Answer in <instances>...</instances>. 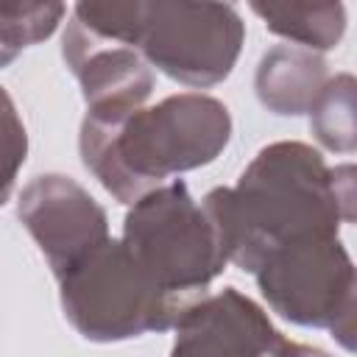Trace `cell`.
Instances as JSON below:
<instances>
[{
	"label": "cell",
	"mask_w": 357,
	"mask_h": 357,
	"mask_svg": "<svg viewBox=\"0 0 357 357\" xmlns=\"http://www.w3.org/2000/svg\"><path fill=\"white\" fill-rule=\"evenodd\" d=\"M229 139L231 114L223 100L204 92H178L120 117L86 112L78 153L100 187L131 206L173 176L212 165Z\"/></svg>",
	"instance_id": "1"
},
{
	"label": "cell",
	"mask_w": 357,
	"mask_h": 357,
	"mask_svg": "<svg viewBox=\"0 0 357 357\" xmlns=\"http://www.w3.org/2000/svg\"><path fill=\"white\" fill-rule=\"evenodd\" d=\"M229 262L254 273L265 257L298 237L337 234L329 167L307 142L279 139L265 145L234 187H215L204 195Z\"/></svg>",
	"instance_id": "2"
},
{
	"label": "cell",
	"mask_w": 357,
	"mask_h": 357,
	"mask_svg": "<svg viewBox=\"0 0 357 357\" xmlns=\"http://www.w3.org/2000/svg\"><path fill=\"white\" fill-rule=\"evenodd\" d=\"M56 282L67 324L92 343L167 332L187 307L142 271L123 237L103 240Z\"/></svg>",
	"instance_id": "3"
},
{
	"label": "cell",
	"mask_w": 357,
	"mask_h": 357,
	"mask_svg": "<svg viewBox=\"0 0 357 357\" xmlns=\"http://www.w3.org/2000/svg\"><path fill=\"white\" fill-rule=\"evenodd\" d=\"M120 237L142 271L165 293L187 304L204 296L229 265L209 212L178 178L134 201Z\"/></svg>",
	"instance_id": "4"
},
{
	"label": "cell",
	"mask_w": 357,
	"mask_h": 357,
	"mask_svg": "<svg viewBox=\"0 0 357 357\" xmlns=\"http://www.w3.org/2000/svg\"><path fill=\"white\" fill-rule=\"evenodd\" d=\"M245 22L223 0H151L137 50L167 78L206 89L226 81L243 53Z\"/></svg>",
	"instance_id": "5"
},
{
	"label": "cell",
	"mask_w": 357,
	"mask_h": 357,
	"mask_svg": "<svg viewBox=\"0 0 357 357\" xmlns=\"http://www.w3.org/2000/svg\"><path fill=\"white\" fill-rule=\"evenodd\" d=\"M354 273L357 265L337 234H310L273 248L254 271V279L279 318L326 329Z\"/></svg>",
	"instance_id": "6"
},
{
	"label": "cell",
	"mask_w": 357,
	"mask_h": 357,
	"mask_svg": "<svg viewBox=\"0 0 357 357\" xmlns=\"http://www.w3.org/2000/svg\"><path fill=\"white\" fill-rule=\"evenodd\" d=\"M17 218L56 279L109 240L106 209L64 173L33 176L20 190Z\"/></svg>",
	"instance_id": "7"
},
{
	"label": "cell",
	"mask_w": 357,
	"mask_h": 357,
	"mask_svg": "<svg viewBox=\"0 0 357 357\" xmlns=\"http://www.w3.org/2000/svg\"><path fill=\"white\" fill-rule=\"evenodd\" d=\"M176 357L187 354H223V357H293V354H324L315 346H298L287 340L268 312L240 293L223 287L192 298L173 326Z\"/></svg>",
	"instance_id": "8"
},
{
	"label": "cell",
	"mask_w": 357,
	"mask_h": 357,
	"mask_svg": "<svg viewBox=\"0 0 357 357\" xmlns=\"http://www.w3.org/2000/svg\"><path fill=\"white\" fill-rule=\"evenodd\" d=\"M61 56L78 78L89 114H128L145 106L153 92L151 61L137 47L103 39L75 17L61 33Z\"/></svg>",
	"instance_id": "9"
},
{
	"label": "cell",
	"mask_w": 357,
	"mask_h": 357,
	"mask_svg": "<svg viewBox=\"0 0 357 357\" xmlns=\"http://www.w3.org/2000/svg\"><path fill=\"white\" fill-rule=\"evenodd\" d=\"M326 78V61L318 50L276 45L257 64L254 92L268 112L279 117H298L310 112Z\"/></svg>",
	"instance_id": "10"
},
{
	"label": "cell",
	"mask_w": 357,
	"mask_h": 357,
	"mask_svg": "<svg viewBox=\"0 0 357 357\" xmlns=\"http://www.w3.org/2000/svg\"><path fill=\"white\" fill-rule=\"evenodd\" d=\"M248 6L273 36L318 53L337 47L349 22L343 0H248Z\"/></svg>",
	"instance_id": "11"
},
{
	"label": "cell",
	"mask_w": 357,
	"mask_h": 357,
	"mask_svg": "<svg viewBox=\"0 0 357 357\" xmlns=\"http://www.w3.org/2000/svg\"><path fill=\"white\" fill-rule=\"evenodd\" d=\"M310 131L332 153H357V75L337 73L324 81L310 106Z\"/></svg>",
	"instance_id": "12"
},
{
	"label": "cell",
	"mask_w": 357,
	"mask_h": 357,
	"mask_svg": "<svg viewBox=\"0 0 357 357\" xmlns=\"http://www.w3.org/2000/svg\"><path fill=\"white\" fill-rule=\"evenodd\" d=\"M64 14V0H0V64L8 67L25 47L50 39Z\"/></svg>",
	"instance_id": "13"
},
{
	"label": "cell",
	"mask_w": 357,
	"mask_h": 357,
	"mask_svg": "<svg viewBox=\"0 0 357 357\" xmlns=\"http://www.w3.org/2000/svg\"><path fill=\"white\" fill-rule=\"evenodd\" d=\"M151 0H75V20L92 33L137 47Z\"/></svg>",
	"instance_id": "14"
},
{
	"label": "cell",
	"mask_w": 357,
	"mask_h": 357,
	"mask_svg": "<svg viewBox=\"0 0 357 357\" xmlns=\"http://www.w3.org/2000/svg\"><path fill=\"white\" fill-rule=\"evenodd\" d=\"M3 103H6V156H8L6 178H3L6 181L3 184V201H8L11 190H14L17 170L25 162V153H28V137H25V126L17 117V109H14V100H11L8 92H3Z\"/></svg>",
	"instance_id": "15"
},
{
	"label": "cell",
	"mask_w": 357,
	"mask_h": 357,
	"mask_svg": "<svg viewBox=\"0 0 357 357\" xmlns=\"http://www.w3.org/2000/svg\"><path fill=\"white\" fill-rule=\"evenodd\" d=\"M326 332L329 337L346 349V351H357V273L346 290V296L340 298L332 321L326 324Z\"/></svg>",
	"instance_id": "16"
},
{
	"label": "cell",
	"mask_w": 357,
	"mask_h": 357,
	"mask_svg": "<svg viewBox=\"0 0 357 357\" xmlns=\"http://www.w3.org/2000/svg\"><path fill=\"white\" fill-rule=\"evenodd\" d=\"M335 206L343 223H357V162H340L329 167Z\"/></svg>",
	"instance_id": "17"
},
{
	"label": "cell",
	"mask_w": 357,
	"mask_h": 357,
	"mask_svg": "<svg viewBox=\"0 0 357 357\" xmlns=\"http://www.w3.org/2000/svg\"><path fill=\"white\" fill-rule=\"evenodd\" d=\"M223 3H231V0H223Z\"/></svg>",
	"instance_id": "18"
}]
</instances>
